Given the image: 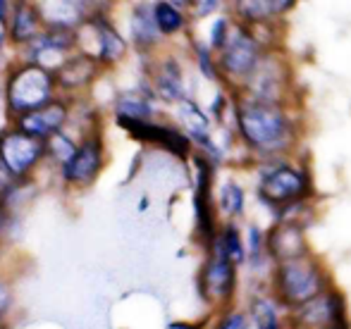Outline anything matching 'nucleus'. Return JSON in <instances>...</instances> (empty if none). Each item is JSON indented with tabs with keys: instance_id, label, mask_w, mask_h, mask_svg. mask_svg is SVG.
<instances>
[{
	"instance_id": "nucleus-21",
	"label": "nucleus",
	"mask_w": 351,
	"mask_h": 329,
	"mask_svg": "<svg viewBox=\"0 0 351 329\" xmlns=\"http://www.w3.org/2000/svg\"><path fill=\"white\" fill-rule=\"evenodd\" d=\"M234 12L244 24H265L280 14L275 0H234Z\"/></svg>"
},
{
	"instance_id": "nucleus-5",
	"label": "nucleus",
	"mask_w": 351,
	"mask_h": 329,
	"mask_svg": "<svg viewBox=\"0 0 351 329\" xmlns=\"http://www.w3.org/2000/svg\"><path fill=\"white\" fill-rule=\"evenodd\" d=\"M17 48L22 55L19 62H32V65H38L48 72H56L77 51V36H74V29L43 27L41 34H36L32 41Z\"/></svg>"
},
{
	"instance_id": "nucleus-9",
	"label": "nucleus",
	"mask_w": 351,
	"mask_h": 329,
	"mask_svg": "<svg viewBox=\"0 0 351 329\" xmlns=\"http://www.w3.org/2000/svg\"><path fill=\"white\" fill-rule=\"evenodd\" d=\"M291 322H294L296 329H323L344 325L342 298H339V293L323 289L318 296L294 308V320Z\"/></svg>"
},
{
	"instance_id": "nucleus-2",
	"label": "nucleus",
	"mask_w": 351,
	"mask_h": 329,
	"mask_svg": "<svg viewBox=\"0 0 351 329\" xmlns=\"http://www.w3.org/2000/svg\"><path fill=\"white\" fill-rule=\"evenodd\" d=\"M56 77L53 72L43 70L32 62H19L8 72L3 83V103L10 117L24 115V112L41 107L56 98Z\"/></svg>"
},
{
	"instance_id": "nucleus-35",
	"label": "nucleus",
	"mask_w": 351,
	"mask_h": 329,
	"mask_svg": "<svg viewBox=\"0 0 351 329\" xmlns=\"http://www.w3.org/2000/svg\"><path fill=\"white\" fill-rule=\"evenodd\" d=\"M3 224H5V215H3V210H0V229H3Z\"/></svg>"
},
{
	"instance_id": "nucleus-25",
	"label": "nucleus",
	"mask_w": 351,
	"mask_h": 329,
	"mask_svg": "<svg viewBox=\"0 0 351 329\" xmlns=\"http://www.w3.org/2000/svg\"><path fill=\"white\" fill-rule=\"evenodd\" d=\"M220 210L230 218L244 213V189L234 181H227L220 189Z\"/></svg>"
},
{
	"instance_id": "nucleus-27",
	"label": "nucleus",
	"mask_w": 351,
	"mask_h": 329,
	"mask_svg": "<svg viewBox=\"0 0 351 329\" xmlns=\"http://www.w3.org/2000/svg\"><path fill=\"white\" fill-rule=\"evenodd\" d=\"M199 67H201V72H204L208 79H217V65H215V60L210 57V51L208 48H199Z\"/></svg>"
},
{
	"instance_id": "nucleus-28",
	"label": "nucleus",
	"mask_w": 351,
	"mask_h": 329,
	"mask_svg": "<svg viewBox=\"0 0 351 329\" xmlns=\"http://www.w3.org/2000/svg\"><path fill=\"white\" fill-rule=\"evenodd\" d=\"M227 29H230V22H227V19H217V22L213 24V29H210V48L213 51H217L220 43L225 41Z\"/></svg>"
},
{
	"instance_id": "nucleus-14",
	"label": "nucleus",
	"mask_w": 351,
	"mask_h": 329,
	"mask_svg": "<svg viewBox=\"0 0 351 329\" xmlns=\"http://www.w3.org/2000/svg\"><path fill=\"white\" fill-rule=\"evenodd\" d=\"M234 267L225 255L217 248H213V255L204 269V277H201V291L208 301H227L234 289Z\"/></svg>"
},
{
	"instance_id": "nucleus-10",
	"label": "nucleus",
	"mask_w": 351,
	"mask_h": 329,
	"mask_svg": "<svg viewBox=\"0 0 351 329\" xmlns=\"http://www.w3.org/2000/svg\"><path fill=\"white\" fill-rule=\"evenodd\" d=\"M67 120H70V105H67V101L53 98L46 105L34 107V110L24 112V115H17L14 117V127L19 131H24V134L46 141L56 131H62Z\"/></svg>"
},
{
	"instance_id": "nucleus-32",
	"label": "nucleus",
	"mask_w": 351,
	"mask_h": 329,
	"mask_svg": "<svg viewBox=\"0 0 351 329\" xmlns=\"http://www.w3.org/2000/svg\"><path fill=\"white\" fill-rule=\"evenodd\" d=\"M8 289H5V284H0V313L5 311V308H8Z\"/></svg>"
},
{
	"instance_id": "nucleus-8",
	"label": "nucleus",
	"mask_w": 351,
	"mask_h": 329,
	"mask_svg": "<svg viewBox=\"0 0 351 329\" xmlns=\"http://www.w3.org/2000/svg\"><path fill=\"white\" fill-rule=\"evenodd\" d=\"M46 155V146L36 136H29L19 131L17 127L5 134H0V163L8 167V172L19 179V176L29 174L34 165Z\"/></svg>"
},
{
	"instance_id": "nucleus-16",
	"label": "nucleus",
	"mask_w": 351,
	"mask_h": 329,
	"mask_svg": "<svg viewBox=\"0 0 351 329\" xmlns=\"http://www.w3.org/2000/svg\"><path fill=\"white\" fill-rule=\"evenodd\" d=\"M268 250L278 263L306 255V239H304V229L299 227V222L278 224L268 237Z\"/></svg>"
},
{
	"instance_id": "nucleus-33",
	"label": "nucleus",
	"mask_w": 351,
	"mask_h": 329,
	"mask_svg": "<svg viewBox=\"0 0 351 329\" xmlns=\"http://www.w3.org/2000/svg\"><path fill=\"white\" fill-rule=\"evenodd\" d=\"M170 5H175V8H180V10H186V8H191V0H167Z\"/></svg>"
},
{
	"instance_id": "nucleus-24",
	"label": "nucleus",
	"mask_w": 351,
	"mask_h": 329,
	"mask_svg": "<svg viewBox=\"0 0 351 329\" xmlns=\"http://www.w3.org/2000/svg\"><path fill=\"white\" fill-rule=\"evenodd\" d=\"M43 146H46V155L51 160H56L60 167H65L70 163V158L74 155V150H77V144L70 139V136H65L62 131H56L53 136H48L46 141H43Z\"/></svg>"
},
{
	"instance_id": "nucleus-13",
	"label": "nucleus",
	"mask_w": 351,
	"mask_h": 329,
	"mask_svg": "<svg viewBox=\"0 0 351 329\" xmlns=\"http://www.w3.org/2000/svg\"><path fill=\"white\" fill-rule=\"evenodd\" d=\"M103 67L98 65L96 57L86 55V53H79L74 51L56 72V83L62 88V91H84L88 83H93L98 79Z\"/></svg>"
},
{
	"instance_id": "nucleus-26",
	"label": "nucleus",
	"mask_w": 351,
	"mask_h": 329,
	"mask_svg": "<svg viewBox=\"0 0 351 329\" xmlns=\"http://www.w3.org/2000/svg\"><path fill=\"white\" fill-rule=\"evenodd\" d=\"M254 317L258 329H280V320H278V311L270 301L261 298V301L254 303Z\"/></svg>"
},
{
	"instance_id": "nucleus-4",
	"label": "nucleus",
	"mask_w": 351,
	"mask_h": 329,
	"mask_svg": "<svg viewBox=\"0 0 351 329\" xmlns=\"http://www.w3.org/2000/svg\"><path fill=\"white\" fill-rule=\"evenodd\" d=\"M258 62H261L258 41L246 31V27H241V24H230L225 41L217 48V57H215L217 70L225 72L230 79L249 81L251 72L256 70Z\"/></svg>"
},
{
	"instance_id": "nucleus-7",
	"label": "nucleus",
	"mask_w": 351,
	"mask_h": 329,
	"mask_svg": "<svg viewBox=\"0 0 351 329\" xmlns=\"http://www.w3.org/2000/svg\"><path fill=\"white\" fill-rule=\"evenodd\" d=\"M79 27L86 34H91L93 46L88 48L86 55L96 57L101 67H112L117 62L125 60L127 55V41L122 38V34L117 31L115 24L108 19L106 10H98V12L88 14Z\"/></svg>"
},
{
	"instance_id": "nucleus-6",
	"label": "nucleus",
	"mask_w": 351,
	"mask_h": 329,
	"mask_svg": "<svg viewBox=\"0 0 351 329\" xmlns=\"http://www.w3.org/2000/svg\"><path fill=\"white\" fill-rule=\"evenodd\" d=\"M306 194H308V176L299 167L278 165L273 170L263 172V176L258 181L261 200H265L268 205H275V208L296 205L299 200H304Z\"/></svg>"
},
{
	"instance_id": "nucleus-12",
	"label": "nucleus",
	"mask_w": 351,
	"mask_h": 329,
	"mask_svg": "<svg viewBox=\"0 0 351 329\" xmlns=\"http://www.w3.org/2000/svg\"><path fill=\"white\" fill-rule=\"evenodd\" d=\"M117 124L125 127L136 139L148 141V144H158L175 155L189 153V139H186L182 131L172 129V127L156 124V122H151V120H117Z\"/></svg>"
},
{
	"instance_id": "nucleus-17",
	"label": "nucleus",
	"mask_w": 351,
	"mask_h": 329,
	"mask_svg": "<svg viewBox=\"0 0 351 329\" xmlns=\"http://www.w3.org/2000/svg\"><path fill=\"white\" fill-rule=\"evenodd\" d=\"M151 83H153V98H162L167 103H177L184 98V79H182V67L177 65L175 57L156 62L151 70Z\"/></svg>"
},
{
	"instance_id": "nucleus-37",
	"label": "nucleus",
	"mask_w": 351,
	"mask_h": 329,
	"mask_svg": "<svg viewBox=\"0 0 351 329\" xmlns=\"http://www.w3.org/2000/svg\"><path fill=\"white\" fill-rule=\"evenodd\" d=\"M106 3H110V0H106Z\"/></svg>"
},
{
	"instance_id": "nucleus-19",
	"label": "nucleus",
	"mask_w": 351,
	"mask_h": 329,
	"mask_svg": "<svg viewBox=\"0 0 351 329\" xmlns=\"http://www.w3.org/2000/svg\"><path fill=\"white\" fill-rule=\"evenodd\" d=\"M177 117H180L182 127H184V131L189 134V139L210 146V122L194 101H189L186 96L180 98V101H177Z\"/></svg>"
},
{
	"instance_id": "nucleus-3",
	"label": "nucleus",
	"mask_w": 351,
	"mask_h": 329,
	"mask_svg": "<svg viewBox=\"0 0 351 329\" xmlns=\"http://www.w3.org/2000/svg\"><path fill=\"white\" fill-rule=\"evenodd\" d=\"M325 289V274L320 265L308 253L294 260L278 263L275 269V293L278 301L287 308H296L311 301Z\"/></svg>"
},
{
	"instance_id": "nucleus-20",
	"label": "nucleus",
	"mask_w": 351,
	"mask_h": 329,
	"mask_svg": "<svg viewBox=\"0 0 351 329\" xmlns=\"http://www.w3.org/2000/svg\"><path fill=\"white\" fill-rule=\"evenodd\" d=\"M117 120H151L153 117V96L151 93H120L115 98Z\"/></svg>"
},
{
	"instance_id": "nucleus-29",
	"label": "nucleus",
	"mask_w": 351,
	"mask_h": 329,
	"mask_svg": "<svg viewBox=\"0 0 351 329\" xmlns=\"http://www.w3.org/2000/svg\"><path fill=\"white\" fill-rule=\"evenodd\" d=\"M222 0H191V10L196 17H208L210 12H215L220 8Z\"/></svg>"
},
{
	"instance_id": "nucleus-15",
	"label": "nucleus",
	"mask_w": 351,
	"mask_h": 329,
	"mask_svg": "<svg viewBox=\"0 0 351 329\" xmlns=\"http://www.w3.org/2000/svg\"><path fill=\"white\" fill-rule=\"evenodd\" d=\"M101 163H103V146L93 136V139H86L77 146L70 163L62 167V176L67 181H72V184H88V181L96 179Z\"/></svg>"
},
{
	"instance_id": "nucleus-30",
	"label": "nucleus",
	"mask_w": 351,
	"mask_h": 329,
	"mask_svg": "<svg viewBox=\"0 0 351 329\" xmlns=\"http://www.w3.org/2000/svg\"><path fill=\"white\" fill-rule=\"evenodd\" d=\"M12 181H14V176L8 172V167H5L3 163H0V196H3L5 191L10 189V184H12Z\"/></svg>"
},
{
	"instance_id": "nucleus-34",
	"label": "nucleus",
	"mask_w": 351,
	"mask_h": 329,
	"mask_svg": "<svg viewBox=\"0 0 351 329\" xmlns=\"http://www.w3.org/2000/svg\"><path fill=\"white\" fill-rule=\"evenodd\" d=\"M5 43H8V38H5V34L0 31V60H3V53H5Z\"/></svg>"
},
{
	"instance_id": "nucleus-31",
	"label": "nucleus",
	"mask_w": 351,
	"mask_h": 329,
	"mask_svg": "<svg viewBox=\"0 0 351 329\" xmlns=\"http://www.w3.org/2000/svg\"><path fill=\"white\" fill-rule=\"evenodd\" d=\"M8 10L10 0H0V27H5V22H8Z\"/></svg>"
},
{
	"instance_id": "nucleus-22",
	"label": "nucleus",
	"mask_w": 351,
	"mask_h": 329,
	"mask_svg": "<svg viewBox=\"0 0 351 329\" xmlns=\"http://www.w3.org/2000/svg\"><path fill=\"white\" fill-rule=\"evenodd\" d=\"M153 19H156V27L160 31V36H175V34H180L186 27L184 10L175 8L167 0L153 3Z\"/></svg>"
},
{
	"instance_id": "nucleus-1",
	"label": "nucleus",
	"mask_w": 351,
	"mask_h": 329,
	"mask_svg": "<svg viewBox=\"0 0 351 329\" xmlns=\"http://www.w3.org/2000/svg\"><path fill=\"white\" fill-rule=\"evenodd\" d=\"M237 124L246 144L258 153H280L291 144V122L273 101L254 96L239 101Z\"/></svg>"
},
{
	"instance_id": "nucleus-11",
	"label": "nucleus",
	"mask_w": 351,
	"mask_h": 329,
	"mask_svg": "<svg viewBox=\"0 0 351 329\" xmlns=\"http://www.w3.org/2000/svg\"><path fill=\"white\" fill-rule=\"evenodd\" d=\"M43 31V19L38 12L36 0H10L8 22L3 27V34L14 46L32 41L36 34Z\"/></svg>"
},
{
	"instance_id": "nucleus-18",
	"label": "nucleus",
	"mask_w": 351,
	"mask_h": 329,
	"mask_svg": "<svg viewBox=\"0 0 351 329\" xmlns=\"http://www.w3.org/2000/svg\"><path fill=\"white\" fill-rule=\"evenodd\" d=\"M130 36L139 51H151L160 41V31L153 19V3H139L132 10L130 17Z\"/></svg>"
},
{
	"instance_id": "nucleus-23",
	"label": "nucleus",
	"mask_w": 351,
	"mask_h": 329,
	"mask_svg": "<svg viewBox=\"0 0 351 329\" xmlns=\"http://www.w3.org/2000/svg\"><path fill=\"white\" fill-rule=\"evenodd\" d=\"M213 248H217L232 265H241L246 258L244 253V244H241V237L234 227H225L215 239H213Z\"/></svg>"
},
{
	"instance_id": "nucleus-36",
	"label": "nucleus",
	"mask_w": 351,
	"mask_h": 329,
	"mask_svg": "<svg viewBox=\"0 0 351 329\" xmlns=\"http://www.w3.org/2000/svg\"><path fill=\"white\" fill-rule=\"evenodd\" d=\"M323 329H347L344 325H335V327H323Z\"/></svg>"
}]
</instances>
